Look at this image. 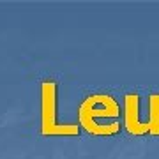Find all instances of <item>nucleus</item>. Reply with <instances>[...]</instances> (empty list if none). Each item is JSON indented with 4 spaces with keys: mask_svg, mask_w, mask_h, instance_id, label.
Wrapping results in <instances>:
<instances>
[{
    "mask_svg": "<svg viewBox=\"0 0 159 159\" xmlns=\"http://www.w3.org/2000/svg\"><path fill=\"white\" fill-rule=\"evenodd\" d=\"M148 136H159V94L148 96Z\"/></svg>",
    "mask_w": 159,
    "mask_h": 159,
    "instance_id": "nucleus-4",
    "label": "nucleus"
},
{
    "mask_svg": "<svg viewBox=\"0 0 159 159\" xmlns=\"http://www.w3.org/2000/svg\"><path fill=\"white\" fill-rule=\"evenodd\" d=\"M140 102L142 99L136 92L125 94L122 102V127L136 138L148 134V122L140 117Z\"/></svg>",
    "mask_w": 159,
    "mask_h": 159,
    "instance_id": "nucleus-2",
    "label": "nucleus"
},
{
    "mask_svg": "<svg viewBox=\"0 0 159 159\" xmlns=\"http://www.w3.org/2000/svg\"><path fill=\"white\" fill-rule=\"evenodd\" d=\"M44 97H43V131L46 134H78V125L67 124L60 125L55 119V85L44 83L43 87Z\"/></svg>",
    "mask_w": 159,
    "mask_h": 159,
    "instance_id": "nucleus-3",
    "label": "nucleus"
},
{
    "mask_svg": "<svg viewBox=\"0 0 159 159\" xmlns=\"http://www.w3.org/2000/svg\"><path fill=\"white\" fill-rule=\"evenodd\" d=\"M122 108L110 94H92L80 106V124L94 136H115L120 133Z\"/></svg>",
    "mask_w": 159,
    "mask_h": 159,
    "instance_id": "nucleus-1",
    "label": "nucleus"
}]
</instances>
